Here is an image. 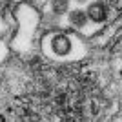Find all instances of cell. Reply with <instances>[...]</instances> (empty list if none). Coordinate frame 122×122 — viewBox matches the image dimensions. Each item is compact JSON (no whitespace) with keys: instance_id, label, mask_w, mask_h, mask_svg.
Listing matches in <instances>:
<instances>
[{"instance_id":"obj_1","label":"cell","mask_w":122,"mask_h":122,"mask_svg":"<svg viewBox=\"0 0 122 122\" xmlns=\"http://www.w3.org/2000/svg\"><path fill=\"white\" fill-rule=\"evenodd\" d=\"M86 13H87L89 22H93V24H102V22L107 20V7H106V4H102L98 0L87 4Z\"/></svg>"},{"instance_id":"obj_2","label":"cell","mask_w":122,"mask_h":122,"mask_svg":"<svg viewBox=\"0 0 122 122\" xmlns=\"http://www.w3.org/2000/svg\"><path fill=\"white\" fill-rule=\"evenodd\" d=\"M67 20H69V24H71L73 27H76V29H84V27L89 24L86 9H78V7L67 13Z\"/></svg>"},{"instance_id":"obj_4","label":"cell","mask_w":122,"mask_h":122,"mask_svg":"<svg viewBox=\"0 0 122 122\" xmlns=\"http://www.w3.org/2000/svg\"><path fill=\"white\" fill-rule=\"evenodd\" d=\"M51 11L58 16H64L69 13V0H53L51 2Z\"/></svg>"},{"instance_id":"obj_3","label":"cell","mask_w":122,"mask_h":122,"mask_svg":"<svg viewBox=\"0 0 122 122\" xmlns=\"http://www.w3.org/2000/svg\"><path fill=\"white\" fill-rule=\"evenodd\" d=\"M51 49L55 51V53H67V51L71 49V40H69V36L64 35V33H56L53 38H51Z\"/></svg>"}]
</instances>
